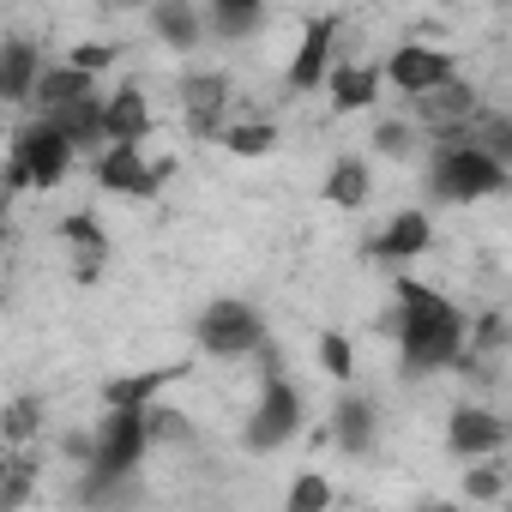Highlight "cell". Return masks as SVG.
I'll return each mask as SVG.
<instances>
[{
    "label": "cell",
    "instance_id": "32",
    "mask_svg": "<svg viewBox=\"0 0 512 512\" xmlns=\"http://www.w3.org/2000/svg\"><path fill=\"white\" fill-rule=\"evenodd\" d=\"M115 61H121L115 43H73V49H67V67H79V73H91V79H103Z\"/></svg>",
    "mask_w": 512,
    "mask_h": 512
},
{
    "label": "cell",
    "instance_id": "35",
    "mask_svg": "<svg viewBox=\"0 0 512 512\" xmlns=\"http://www.w3.org/2000/svg\"><path fill=\"white\" fill-rule=\"evenodd\" d=\"M0 404H7V398H0Z\"/></svg>",
    "mask_w": 512,
    "mask_h": 512
},
{
    "label": "cell",
    "instance_id": "9",
    "mask_svg": "<svg viewBox=\"0 0 512 512\" xmlns=\"http://www.w3.org/2000/svg\"><path fill=\"white\" fill-rule=\"evenodd\" d=\"M380 79H386L398 97H422V91L458 79V55L440 49V43H416V37H410V43H398V49L380 61Z\"/></svg>",
    "mask_w": 512,
    "mask_h": 512
},
{
    "label": "cell",
    "instance_id": "14",
    "mask_svg": "<svg viewBox=\"0 0 512 512\" xmlns=\"http://www.w3.org/2000/svg\"><path fill=\"white\" fill-rule=\"evenodd\" d=\"M320 91H326L332 115H374L380 97H386V79H380L374 61H332L326 79H320Z\"/></svg>",
    "mask_w": 512,
    "mask_h": 512
},
{
    "label": "cell",
    "instance_id": "30",
    "mask_svg": "<svg viewBox=\"0 0 512 512\" xmlns=\"http://www.w3.org/2000/svg\"><path fill=\"white\" fill-rule=\"evenodd\" d=\"M55 235L67 241V253H109V229H103L97 211H67L55 223Z\"/></svg>",
    "mask_w": 512,
    "mask_h": 512
},
{
    "label": "cell",
    "instance_id": "24",
    "mask_svg": "<svg viewBox=\"0 0 512 512\" xmlns=\"http://www.w3.org/2000/svg\"><path fill=\"white\" fill-rule=\"evenodd\" d=\"M368 145H374V157H386V163H416V157L428 151V139H422V127H416L410 115H380L374 133H368Z\"/></svg>",
    "mask_w": 512,
    "mask_h": 512
},
{
    "label": "cell",
    "instance_id": "6",
    "mask_svg": "<svg viewBox=\"0 0 512 512\" xmlns=\"http://www.w3.org/2000/svg\"><path fill=\"white\" fill-rule=\"evenodd\" d=\"M175 175V157H145V145H97L91 151V181L115 199L151 205Z\"/></svg>",
    "mask_w": 512,
    "mask_h": 512
},
{
    "label": "cell",
    "instance_id": "33",
    "mask_svg": "<svg viewBox=\"0 0 512 512\" xmlns=\"http://www.w3.org/2000/svg\"><path fill=\"white\" fill-rule=\"evenodd\" d=\"M103 266H109V253H73V278H79V284H97Z\"/></svg>",
    "mask_w": 512,
    "mask_h": 512
},
{
    "label": "cell",
    "instance_id": "31",
    "mask_svg": "<svg viewBox=\"0 0 512 512\" xmlns=\"http://www.w3.org/2000/svg\"><path fill=\"white\" fill-rule=\"evenodd\" d=\"M332 500H338V488H332L326 470H302V476L284 488V512H326Z\"/></svg>",
    "mask_w": 512,
    "mask_h": 512
},
{
    "label": "cell",
    "instance_id": "5",
    "mask_svg": "<svg viewBox=\"0 0 512 512\" xmlns=\"http://www.w3.org/2000/svg\"><path fill=\"white\" fill-rule=\"evenodd\" d=\"M266 332H272L266 314L253 308L247 296H211V302L193 314V344H199V356H211V362H247L253 350H260Z\"/></svg>",
    "mask_w": 512,
    "mask_h": 512
},
{
    "label": "cell",
    "instance_id": "1",
    "mask_svg": "<svg viewBox=\"0 0 512 512\" xmlns=\"http://www.w3.org/2000/svg\"><path fill=\"white\" fill-rule=\"evenodd\" d=\"M464 326H470V314H464L446 290L410 278L404 266L392 272V314H386V332H392V344H398V374H404V380H434V374H446V368L458 362V350H464Z\"/></svg>",
    "mask_w": 512,
    "mask_h": 512
},
{
    "label": "cell",
    "instance_id": "2",
    "mask_svg": "<svg viewBox=\"0 0 512 512\" xmlns=\"http://www.w3.org/2000/svg\"><path fill=\"white\" fill-rule=\"evenodd\" d=\"M506 169L512 163H500L482 139H434L428 151H422V187H428V199L434 205H482V199H494V193H506Z\"/></svg>",
    "mask_w": 512,
    "mask_h": 512
},
{
    "label": "cell",
    "instance_id": "21",
    "mask_svg": "<svg viewBox=\"0 0 512 512\" xmlns=\"http://www.w3.org/2000/svg\"><path fill=\"white\" fill-rule=\"evenodd\" d=\"M49 121L73 139V151L79 157H91L97 145H103V91L91 85L85 97H73V103H61V109H49Z\"/></svg>",
    "mask_w": 512,
    "mask_h": 512
},
{
    "label": "cell",
    "instance_id": "4",
    "mask_svg": "<svg viewBox=\"0 0 512 512\" xmlns=\"http://www.w3.org/2000/svg\"><path fill=\"white\" fill-rule=\"evenodd\" d=\"M302 428H308V398L290 380V368L284 374H260V398H253V410L241 422V452L247 458H278Z\"/></svg>",
    "mask_w": 512,
    "mask_h": 512
},
{
    "label": "cell",
    "instance_id": "27",
    "mask_svg": "<svg viewBox=\"0 0 512 512\" xmlns=\"http://www.w3.org/2000/svg\"><path fill=\"white\" fill-rule=\"evenodd\" d=\"M145 434H151V452H157V446H193L187 410H175V404H163V398L145 404Z\"/></svg>",
    "mask_w": 512,
    "mask_h": 512
},
{
    "label": "cell",
    "instance_id": "16",
    "mask_svg": "<svg viewBox=\"0 0 512 512\" xmlns=\"http://www.w3.org/2000/svg\"><path fill=\"white\" fill-rule=\"evenodd\" d=\"M43 61L49 55L37 37H0V109H31Z\"/></svg>",
    "mask_w": 512,
    "mask_h": 512
},
{
    "label": "cell",
    "instance_id": "7",
    "mask_svg": "<svg viewBox=\"0 0 512 512\" xmlns=\"http://www.w3.org/2000/svg\"><path fill=\"white\" fill-rule=\"evenodd\" d=\"M151 458V434H145V410L127 404H103V416L91 422V470H145ZM79 464V470H85Z\"/></svg>",
    "mask_w": 512,
    "mask_h": 512
},
{
    "label": "cell",
    "instance_id": "13",
    "mask_svg": "<svg viewBox=\"0 0 512 512\" xmlns=\"http://www.w3.org/2000/svg\"><path fill=\"white\" fill-rule=\"evenodd\" d=\"M506 416L494 404H452L446 416V452L452 458H506Z\"/></svg>",
    "mask_w": 512,
    "mask_h": 512
},
{
    "label": "cell",
    "instance_id": "34",
    "mask_svg": "<svg viewBox=\"0 0 512 512\" xmlns=\"http://www.w3.org/2000/svg\"><path fill=\"white\" fill-rule=\"evenodd\" d=\"M109 7H115V13H145L151 0H109Z\"/></svg>",
    "mask_w": 512,
    "mask_h": 512
},
{
    "label": "cell",
    "instance_id": "29",
    "mask_svg": "<svg viewBox=\"0 0 512 512\" xmlns=\"http://www.w3.org/2000/svg\"><path fill=\"white\" fill-rule=\"evenodd\" d=\"M43 434V398H7L0 404V440L7 446H31Z\"/></svg>",
    "mask_w": 512,
    "mask_h": 512
},
{
    "label": "cell",
    "instance_id": "8",
    "mask_svg": "<svg viewBox=\"0 0 512 512\" xmlns=\"http://www.w3.org/2000/svg\"><path fill=\"white\" fill-rule=\"evenodd\" d=\"M175 103H181L187 133L217 145V133H223V121H229V109H235V85H229L223 67H187V73L175 79Z\"/></svg>",
    "mask_w": 512,
    "mask_h": 512
},
{
    "label": "cell",
    "instance_id": "18",
    "mask_svg": "<svg viewBox=\"0 0 512 512\" xmlns=\"http://www.w3.org/2000/svg\"><path fill=\"white\" fill-rule=\"evenodd\" d=\"M320 199H326L332 211H368V205H374V163H368L362 151L332 157V169L320 175Z\"/></svg>",
    "mask_w": 512,
    "mask_h": 512
},
{
    "label": "cell",
    "instance_id": "12",
    "mask_svg": "<svg viewBox=\"0 0 512 512\" xmlns=\"http://www.w3.org/2000/svg\"><path fill=\"white\" fill-rule=\"evenodd\" d=\"M338 31H344V19H338V13H320V19H308V25H302V43H296L290 67H284L290 97H314V91H320L326 67L338 61Z\"/></svg>",
    "mask_w": 512,
    "mask_h": 512
},
{
    "label": "cell",
    "instance_id": "26",
    "mask_svg": "<svg viewBox=\"0 0 512 512\" xmlns=\"http://www.w3.org/2000/svg\"><path fill=\"white\" fill-rule=\"evenodd\" d=\"M314 362H320V374H326L332 386H350V380H356V344H350L338 326L314 338Z\"/></svg>",
    "mask_w": 512,
    "mask_h": 512
},
{
    "label": "cell",
    "instance_id": "22",
    "mask_svg": "<svg viewBox=\"0 0 512 512\" xmlns=\"http://www.w3.org/2000/svg\"><path fill=\"white\" fill-rule=\"evenodd\" d=\"M266 7H272V0H205V37L247 43L253 31L266 25Z\"/></svg>",
    "mask_w": 512,
    "mask_h": 512
},
{
    "label": "cell",
    "instance_id": "23",
    "mask_svg": "<svg viewBox=\"0 0 512 512\" xmlns=\"http://www.w3.org/2000/svg\"><path fill=\"white\" fill-rule=\"evenodd\" d=\"M91 85H97L91 73H79V67H67V61H43V73H37V91H31V115H49V109L73 103V97H85Z\"/></svg>",
    "mask_w": 512,
    "mask_h": 512
},
{
    "label": "cell",
    "instance_id": "28",
    "mask_svg": "<svg viewBox=\"0 0 512 512\" xmlns=\"http://www.w3.org/2000/svg\"><path fill=\"white\" fill-rule=\"evenodd\" d=\"M464 500L500 506L506 500V464L500 458H464Z\"/></svg>",
    "mask_w": 512,
    "mask_h": 512
},
{
    "label": "cell",
    "instance_id": "15",
    "mask_svg": "<svg viewBox=\"0 0 512 512\" xmlns=\"http://www.w3.org/2000/svg\"><path fill=\"white\" fill-rule=\"evenodd\" d=\"M151 133H157V115H151L145 85L121 79V85L103 97V145H145Z\"/></svg>",
    "mask_w": 512,
    "mask_h": 512
},
{
    "label": "cell",
    "instance_id": "19",
    "mask_svg": "<svg viewBox=\"0 0 512 512\" xmlns=\"http://www.w3.org/2000/svg\"><path fill=\"white\" fill-rule=\"evenodd\" d=\"M278 121L272 115H260V109H247V115H229L223 121V133H217V145L229 151V157H241V163H260V157H272L278 151Z\"/></svg>",
    "mask_w": 512,
    "mask_h": 512
},
{
    "label": "cell",
    "instance_id": "3",
    "mask_svg": "<svg viewBox=\"0 0 512 512\" xmlns=\"http://www.w3.org/2000/svg\"><path fill=\"white\" fill-rule=\"evenodd\" d=\"M79 169V151L73 139L49 121V115H31L13 127L7 139V163H0V193L7 199H25V193H55L67 187V175Z\"/></svg>",
    "mask_w": 512,
    "mask_h": 512
},
{
    "label": "cell",
    "instance_id": "25",
    "mask_svg": "<svg viewBox=\"0 0 512 512\" xmlns=\"http://www.w3.org/2000/svg\"><path fill=\"white\" fill-rule=\"evenodd\" d=\"M79 500H91V506H127V500H139L145 488H139V470H79V488H73Z\"/></svg>",
    "mask_w": 512,
    "mask_h": 512
},
{
    "label": "cell",
    "instance_id": "20",
    "mask_svg": "<svg viewBox=\"0 0 512 512\" xmlns=\"http://www.w3.org/2000/svg\"><path fill=\"white\" fill-rule=\"evenodd\" d=\"M181 362H163V368H133V374H115L103 386V404H127V410H145L151 398H163L169 386H181Z\"/></svg>",
    "mask_w": 512,
    "mask_h": 512
},
{
    "label": "cell",
    "instance_id": "17",
    "mask_svg": "<svg viewBox=\"0 0 512 512\" xmlns=\"http://www.w3.org/2000/svg\"><path fill=\"white\" fill-rule=\"evenodd\" d=\"M151 37L169 49V55H199V43H205V7L199 0H151Z\"/></svg>",
    "mask_w": 512,
    "mask_h": 512
},
{
    "label": "cell",
    "instance_id": "10",
    "mask_svg": "<svg viewBox=\"0 0 512 512\" xmlns=\"http://www.w3.org/2000/svg\"><path fill=\"white\" fill-rule=\"evenodd\" d=\"M326 440H332L344 458H368V452L380 446V398L362 392L356 380L338 386V404H332V416H326Z\"/></svg>",
    "mask_w": 512,
    "mask_h": 512
},
{
    "label": "cell",
    "instance_id": "11",
    "mask_svg": "<svg viewBox=\"0 0 512 512\" xmlns=\"http://www.w3.org/2000/svg\"><path fill=\"white\" fill-rule=\"evenodd\" d=\"M428 247H434V217H428L422 205H404V211H392V217L368 235V260L398 272V266H416Z\"/></svg>",
    "mask_w": 512,
    "mask_h": 512
}]
</instances>
